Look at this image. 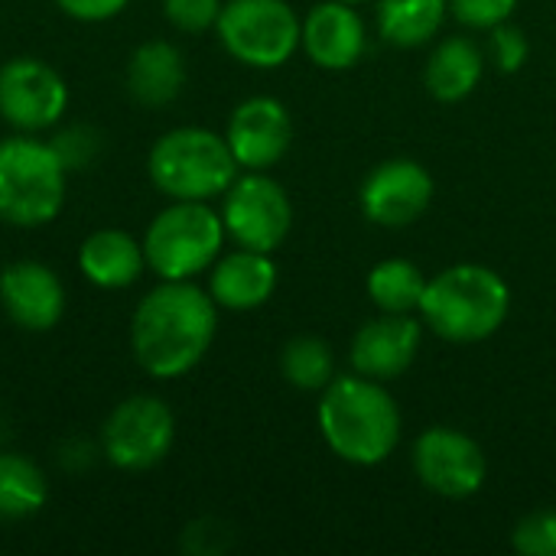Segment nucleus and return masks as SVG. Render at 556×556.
Masks as SVG:
<instances>
[{
  "instance_id": "nucleus-1",
  "label": "nucleus",
  "mask_w": 556,
  "mask_h": 556,
  "mask_svg": "<svg viewBox=\"0 0 556 556\" xmlns=\"http://www.w3.org/2000/svg\"><path fill=\"white\" fill-rule=\"evenodd\" d=\"M218 303L192 280H160L140 296L130 316L134 362L156 381L189 375L212 349Z\"/></svg>"
},
{
  "instance_id": "nucleus-2",
  "label": "nucleus",
  "mask_w": 556,
  "mask_h": 556,
  "mask_svg": "<svg viewBox=\"0 0 556 556\" xmlns=\"http://www.w3.org/2000/svg\"><path fill=\"white\" fill-rule=\"evenodd\" d=\"M319 433L326 446L352 466H381L401 443V410L384 381L339 375L323 388Z\"/></svg>"
},
{
  "instance_id": "nucleus-3",
  "label": "nucleus",
  "mask_w": 556,
  "mask_h": 556,
  "mask_svg": "<svg viewBox=\"0 0 556 556\" xmlns=\"http://www.w3.org/2000/svg\"><path fill=\"white\" fill-rule=\"evenodd\" d=\"M511 309V290L485 264H453L427 280L420 316L446 342L469 345L495 336Z\"/></svg>"
},
{
  "instance_id": "nucleus-4",
  "label": "nucleus",
  "mask_w": 556,
  "mask_h": 556,
  "mask_svg": "<svg viewBox=\"0 0 556 556\" xmlns=\"http://www.w3.org/2000/svg\"><path fill=\"white\" fill-rule=\"evenodd\" d=\"M68 169L52 140L10 134L0 140V222L10 228H42L65 205Z\"/></svg>"
},
{
  "instance_id": "nucleus-5",
  "label": "nucleus",
  "mask_w": 556,
  "mask_h": 556,
  "mask_svg": "<svg viewBox=\"0 0 556 556\" xmlns=\"http://www.w3.org/2000/svg\"><path fill=\"white\" fill-rule=\"evenodd\" d=\"M241 166L225 134L205 127H173L147 153V176L166 199L208 202L225 195Z\"/></svg>"
},
{
  "instance_id": "nucleus-6",
  "label": "nucleus",
  "mask_w": 556,
  "mask_h": 556,
  "mask_svg": "<svg viewBox=\"0 0 556 556\" xmlns=\"http://www.w3.org/2000/svg\"><path fill=\"white\" fill-rule=\"evenodd\" d=\"M225 222L208 202L173 199L143 231L147 270L160 280H195L225 251Z\"/></svg>"
},
{
  "instance_id": "nucleus-7",
  "label": "nucleus",
  "mask_w": 556,
  "mask_h": 556,
  "mask_svg": "<svg viewBox=\"0 0 556 556\" xmlns=\"http://www.w3.org/2000/svg\"><path fill=\"white\" fill-rule=\"evenodd\" d=\"M222 49L248 68H280L303 42V20L287 0H228L215 23Z\"/></svg>"
},
{
  "instance_id": "nucleus-8",
  "label": "nucleus",
  "mask_w": 556,
  "mask_h": 556,
  "mask_svg": "<svg viewBox=\"0 0 556 556\" xmlns=\"http://www.w3.org/2000/svg\"><path fill=\"white\" fill-rule=\"evenodd\" d=\"M176 443V417L153 394L121 401L101 424V456L121 472H147L160 466Z\"/></svg>"
},
{
  "instance_id": "nucleus-9",
  "label": "nucleus",
  "mask_w": 556,
  "mask_h": 556,
  "mask_svg": "<svg viewBox=\"0 0 556 556\" xmlns=\"http://www.w3.org/2000/svg\"><path fill=\"white\" fill-rule=\"evenodd\" d=\"M222 222L238 248L274 254L293 228V205L267 169H244L222 195Z\"/></svg>"
},
{
  "instance_id": "nucleus-10",
  "label": "nucleus",
  "mask_w": 556,
  "mask_h": 556,
  "mask_svg": "<svg viewBox=\"0 0 556 556\" xmlns=\"http://www.w3.org/2000/svg\"><path fill=\"white\" fill-rule=\"evenodd\" d=\"M68 111L65 78L36 55H16L0 65V121L16 134H42Z\"/></svg>"
},
{
  "instance_id": "nucleus-11",
  "label": "nucleus",
  "mask_w": 556,
  "mask_h": 556,
  "mask_svg": "<svg viewBox=\"0 0 556 556\" xmlns=\"http://www.w3.org/2000/svg\"><path fill=\"white\" fill-rule=\"evenodd\" d=\"M414 472L440 498H469L485 485L482 446L453 427H430L414 443Z\"/></svg>"
},
{
  "instance_id": "nucleus-12",
  "label": "nucleus",
  "mask_w": 556,
  "mask_h": 556,
  "mask_svg": "<svg viewBox=\"0 0 556 556\" xmlns=\"http://www.w3.org/2000/svg\"><path fill=\"white\" fill-rule=\"evenodd\" d=\"M358 202L365 218L375 225L384 228L414 225L433 202V176L417 160L407 156L384 160L365 176Z\"/></svg>"
},
{
  "instance_id": "nucleus-13",
  "label": "nucleus",
  "mask_w": 556,
  "mask_h": 556,
  "mask_svg": "<svg viewBox=\"0 0 556 556\" xmlns=\"http://www.w3.org/2000/svg\"><path fill=\"white\" fill-rule=\"evenodd\" d=\"M225 140L241 169H270L293 143V117L283 101L257 94L231 111Z\"/></svg>"
},
{
  "instance_id": "nucleus-14",
  "label": "nucleus",
  "mask_w": 556,
  "mask_h": 556,
  "mask_svg": "<svg viewBox=\"0 0 556 556\" xmlns=\"http://www.w3.org/2000/svg\"><path fill=\"white\" fill-rule=\"evenodd\" d=\"M0 306L23 332H49L65 316V287L42 261H13L0 270Z\"/></svg>"
},
{
  "instance_id": "nucleus-15",
  "label": "nucleus",
  "mask_w": 556,
  "mask_h": 556,
  "mask_svg": "<svg viewBox=\"0 0 556 556\" xmlns=\"http://www.w3.org/2000/svg\"><path fill=\"white\" fill-rule=\"evenodd\" d=\"M424 342V326L410 313H384L378 319H368L349 349L352 368L375 381H394L401 378Z\"/></svg>"
},
{
  "instance_id": "nucleus-16",
  "label": "nucleus",
  "mask_w": 556,
  "mask_h": 556,
  "mask_svg": "<svg viewBox=\"0 0 556 556\" xmlns=\"http://www.w3.org/2000/svg\"><path fill=\"white\" fill-rule=\"evenodd\" d=\"M303 52L313 65L326 72H345L352 68L368 46V29L358 10L345 0H326L316 3L303 20Z\"/></svg>"
},
{
  "instance_id": "nucleus-17",
  "label": "nucleus",
  "mask_w": 556,
  "mask_h": 556,
  "mask_svg": "<svg viewBox=\"0 0 556 556\" xmlns=\"http://www.w3.org/2000/svg\"><path fill=\"white\" fill-rule=\"evenodd\" d=\"M277 290V264L267 251L235 248L208 267V296L218 309L251 313Z\"/></svg>"
},
{
  "instance_id": "nucleus-18",
  "label": "nucleus",
  "mask_w": 556,
  "mask_h": 556,
  "mask_svg": "<svg viewBox=\"0 0 556 556\" xmlns=\"http://www.w3.org/2000/svg\"><path fill=\"white\" fill-rule=\"evenodd\" d=\"M78 270L98 290H127L147 270L143 241L124 228H98L78 248Z\"/></svg>"
},
{
  "instance_id": "nucleus-19",
  "label": "nucleus",
  "mask_w": 556,
  "mask_h": 556,
  "mask_svg": "<svg viewBox=\"0 0 556 556\" xmlns=\"http://www.w3.org/2000/svg\"><path fill=\"white\" fill-rule=\"evenodd\" d=\"M186 59L169 39H147L127 62V91L143 108H166L182 94Z\"/></svg>"
},
{
  "instance_id": "nucleus-20",
  "label": "nucleus",
  "mask_w": 556,
  "mask_h": 556,
  "mask_svg": "<svg viewBox=\"0 0 556 556\" xmlns=\"http://www.w3.org/2000/svg\"><path fill=\"white\" fill-rule=\"evenodd\" d=\"M482 72H485L482 49L469 36H446L443 42L433 46L424 68V81L437 101L456 104L479 88Z\"/></svg>"
},
{
  "instance_id": "nucleus-21",
  "label": "nucleus",
  "mask_w": 556,
  "mask_h": 556,
  "mask_svg": "<svg viewBox=\"0 0 556 556\" xmlns=\"http://www.w3.org/2000/svg\"><path fill=\"white\" fill-rule=\"evenodd\" d=\"M450 0H378V33L401 49L427 46L446 23Z\"/></svg>"
},
{
  "instance_id": "nucleus-22",
  "label": "nucleus",
  "mask_w": 556,
  "mask_h": 556,
  "mask_svg": "<svg viewBox=\"0 0 556 556\" xmlns=\"http://www.w3.org/2000/svg\"><path fill=\"white\" fill-rule=\"evenodd\" d=\"M49 479L23 453H0V518L23 521L46 508Z\"/></svg>"
},
{
  "instance_id": "nucleus-23",
  "label": "nucleus",
  "mask_w": 556,
  "mask_h": 556,
  "mask_svg": "<svg viewBox=\"0 0 556 556\" xmlns=\"http://www.w3.org/2000/svg\"><path fill=\"white\" fill-rule=\"evenodd\" d=\"M368 296L381 313H414L420 309L424 290H427V277L424 270L407 261V257H388L381 264L371 267L368 280Z\"/></svg>"
},
{
  "instance_id": "nucleus-24",
  "label": "nucleus",
  "mask_w": 556,
  "mask_h": 556,
  "mask_svg": "<svg viewBox=\"0 0 556 556\" xmlns=\"http://www.w3.org/2000/svg\"><path fill=\"white\" fill-rule=\"evenodd\" d=\"M280 375L296 391H323L336 378L329 342L319 336H293L280 352Z\"/></svg>"
},
{
  "instance_id": "nucleus-25",
  "label": "nucleus",
  "mask_w": 556,
  "mask_h": 556,
  "mask_svg": "<svg viewBox=\"0 0 556 556\" xmlns=\"http://www.w3.org/2000/svg\"><path fill=\"white\" fill-rule=\"evenodd\" d=\"M511 547L521 556H556V511H531L511 531Z\"/></svg>"
},
{
  "instance_id": "nucleus-26",
  "label": "nucleus",
  "mask_w": 556,
  "mask_h": 556,
  "mask_svg": "<svg viewBox=\"0 0 556 556\" xmlns=\"http://www.w3.org/2000/svg\"><path fill=\"white\" fill-rule=\"evenodd\" d=\"M489 33H492V36H489V59H492V65H495L502 75L521 72L525 62H528V52H531L525 29L505 20V23L492 26Z\"/></svg>"
},
{
  "instance_id": "nucleus-27",
  "label": "nucleus",
  "mask_w": 556,
  "mask_h": 556,
  "mask_svg": "<svg viewBox=\"0 0 556 556\" xmlns=\"http://www.w3.org/2000/svg\"><path fill=\"white\" fill-rule=\"evenodd\" d=\"M52 147L59 153V160L65 163V169H88L94 163V156L101 153V134L88 124H72L65 130H59L52 137Z\"/></svg>"
},
{
  "instance_id": "nucleus-28",
  "label": "nucleus",
  "mask_w": 556,
  "mask_h": 556,
  "mask_svg": "<svg viewBox=\"0 0 556 556\" xmlns=\"http://www.w3.org/2000/svg\"><path fill=\"white\" fill-rule=\"evenodd\" d=\"M218 13H222V0H163V16L179 33L215 29Z\"/></svg>"
},
{
  "instance_id": "nucleus-29",
  "label": "nucleus",
  "mask_w": 556,
  "mask_h": 556,
  "mask_svg": "<svg viewBox=\"0 0 556 556\" xmlns=\"http://www.w3.org/2000/svg\"><path fill=\"white\" fill-rule=\"evenodd\" d=\"M231 547V528L218 518H199L182 534V551L192 556H218Z\"/></svg>"
},
{
  "instance_id": "nucleus-30",
  "label": "nucleus",
  "mask_w": 556,
  "mask_h": 556,
  "mask_svg": "<svg viewBox=\"0 0 556 556\" xmlns=\"http://www.w3.org/2000/svg\"><path fill=\"white\" fill-rule=\"evenodd\" d=\"M515 7L518 0H450V13L472 29H492L505 23Z\"/></svg>"
},
{
  "instance_id": "nucleus-31",
  "label": "nucleus",
  "mask_w": 556,
  "mask_h": 556,
  "mask_svg": "<svg viewBox=\"0 0 556 556\" xmlns=\"http://www.w3.org/2000/svg\"><path fill=\"white\" fill-rule=\"evenodd\" d=\"M130 0H55V7L78 23H104L127 10Z\"/></svg>"
},
{
  "instance_id": "nucleus-32",
  "label": "nucleus",
  "mask_w": 556,
  "mask_h": 556,
  "mask_svg": "<svg viewBox=\"0 0 556 556\" xmlns=\"http://www.w3.org/2000/svg\"><path fill=\"white\" fill-rule=\"evenodd\" d=\"M98 453H101V446H91V443H85V440H68V443L59 450V463H62V469H68V472H85V469L94 463Z\"/></svg>"
},
{
  "instance_id": "nucleus-33",
  "label": "nucleus",
  "mask_w": 556,
  "mask_h": 556,
  "mask_svg": "<svg viewBox=\"0 0 556 556\" xmlns=\"http://www.w3.org/2000/svg\"><path fill=\"white\" fill-rule=\"evenodd\" d=\"M345 3H362V0H345Z\"/></svg>"
}]
</instances>
